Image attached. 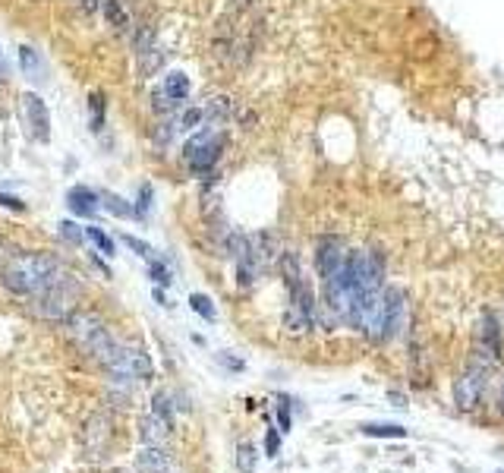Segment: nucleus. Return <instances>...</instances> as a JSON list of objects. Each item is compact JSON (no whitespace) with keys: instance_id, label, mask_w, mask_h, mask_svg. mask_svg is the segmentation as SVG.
<instances>
[{"instance_id":"1","label":"nucleus","mask_w":504,"mask_h":473,"mask_svg":"<svg viewBox=\"0 0 504 473\" xmlns=\"http://www.w3.org/2000/svg\"><path fill=\"white\" fill-rule=\"evenodd\" d=\"M60 278H63L60 262L51 259V256H41V253L16 256V259L3 268V288L13 290L16 297H28V300L48 294Z\"/></svg>"},{"instance_id":"2","label":"nucleus","mask_w":504,"mask_h":473,"mask_svg":"<svg viewBox=\"0 0 504 473\" xmlns=\"http://www.w3.org/2000/svg\"><path fill=\"white\" fill-rule=\"evenodd\" d=\"M227 142H230L227 126H202V130L190 133V139L183 142V151H180V155H183V161H186L192 177H199V180L212 177V174L218 171L224 151H227Z\"/></svg>"},{"instance_id":"3","label":"nucleus","mask_w":504,"mask_h":473,"mask_svg":"<svg viewBox=\"0 0 504 473\" xmlns=\"http://www.w3.org/2000/svg\"><path fill=\"white\" fill-rule=\"evenodd\" d=\"M489 376H492V366L479 363V360H470V363H467V370L460 372V376H457V382H454V404H457V410H464V413L476 410L479 401H482V395H485Z\"/></svg>"},{"instance_id":"4","label":"nucleus","mask_w":504,"mask_h":473,"mask_svg":"<svg viewBox=\"0 0 504 473\" xmlns=\"http://www.w3.org/2000/svg\"><path fill=\"white\" fill-rule=\"evenodd\" d=\"M73 300H76V281L73 274L63 272V278L48 290L32 300V313L41 319H51V322H63L69 313H73Z\"/></svg>"},{"instance_id":"5","label":"nucleus","mask_w":504,"mask_h":473,"mask_svg":"<svg viewBox=\"0 0 504 473\" xmlns=\"http://www.w3.org/2000/svg\"><path fill=\"white\" fill-rule=\"evenodd\" d=\"M470 360H479V363L492 366V370H495V366L504 360V335H501V322H498L495 313H485L482 319H479Z\"/></svg>"},{"instance_id":"6","label":"nucleus","mask_w":504,"mask_h":473,"mask_svg":"<svg viewBox=\"0 0 504 473\" xmlns=\"http://www.w3.org/2000/svg\"><path fill=\"white\" fill-rule=\"evenodd\" d=\"M104 370H108L117 382H142V379H149L151 372H155V366H151L149 354L120 344V347H117V354H114V360H110Z\"/></svg>"},{"instance_id":"7","label":"nucleus","mask_w":504,"mask_h":473,"mask_svg":"<svg viewBox=\"0 0 504 473\" xmlns=\"http://www.w3.org/2000/svg\"><path fill=\"white\" fill-rule=\"evenodd\" d=\"M382 309H385V338H382V344H391L403 331V325H407V313H410L407 290L397 288V284H385Z\"/></svg>"},{"instance_id":"8","label":"nucleus","mask_w":504,"mask_h":473,"mask_svg":"<svg viewBox=\"0 0 504 473\" xmlns=\"http://www.w3.org/2000/svg\"><path fill=\"white\" fill-rule=\"evenodd\" d=\"M347 243H344V237H337V233H325V237H319L315 240V274H319V281H328L334 272H341L344 259H347Z\"/></svg>"},{"instance_id":"9","label":"nucleus","mask_w":504,"mask_h":473,"mask_svg":"<svg viewBox=\"0 0 504 473\" xmlns=\"http://www.w3.org/2000/svg\"><path fill=\"white\" fill-rule=\"evenodd\" d=\"M63 329H67L69 341H76L85 354H89V350L95 347L98 338L108 331V325H104L95 313H79V309H76V313H69L67 319H63Z\"/></svg>"},{"instance_id":"10","label":"nucleus","mask_w":504,"mask_h":473,"mask_svg":"<svg viewBox=\"0 0 504 473\" xmlns=\"http://www.w3.org/2000/svg\"><path fill=\"white\" fill-rule=\"evenodd\" d=\"M108 442H110V420L104 413H92L85 429H82V448L89 458H101L108 451Z\"/></svg>"},{"instance_id":"11","label":"nucleus","mask_w":504,"mask_h":473,"mask_svg":"<svg viewBox=\"0 0 504 473\" xmlns=\"http://www.w3.org/2000/svg\"><path fill=\"white\" fill-rule=\"evenodd\" d=\"M22 114H26V126L32 130V136L38 142H48L51 139V120H48V108L35 92L22 95Z\"/></svg>"},{"instance_id":"12","label":"nucleus","mask_w":504,"mask_h":473,"mask_svg":"<svg viewBox=\"0 0 504 473\" xmlns=\"http://www.w3.org/2000/svg\"><path fill=\"white\" fill-rule=\"evenodd\" d=\"M136 470L139 473H177L174 454L164 445H142L136 454Z\"/></svg>"},{"instance_id":"13","label":"nucleus","mask_w":504,"mask_h":473,"mask_svg":"<svg viewBox=\"0 0 504 473\" xmlns=\"http://www.w3.org/2000/svg\"><path fill=\"white\" fill-rule=\"evenodd\" d=\"M67 206L76 218H95L98 208H101V196L95 190H89V186H73L67 192Z\"/></svg>"},{"instance_id":"14","label":"nucleus","mask_w":504,"mask_h":473,"mask_svg":"<svg viewBox=\"0 0 504 473\" xmlns=\"http://www.w3.org/2000/svg\"><path fill=\"white\" fill-rule=\"evenodd\" d=\"M171 420L158 417V413H145L142 420H139V439H142V445H164V442L171 439Z\"/></svg>"},{"instance_id":"15","label":"nucleus","mask_w":504,"mask_h":473,"mask_svg":"<svg viewBox=\"0 0 504 473\" xmlns=\"http://www.w3.org/2000/svg\"><path fill=\"white\" fill-rule=\"evenodd\" d=\"M171 120L177 126V133H196L208 124V114H205V104H183Z\"/></svg>"},{"instance_id":"16","label":"nucleus","mask_w":504,"mask_h":473,"mask_svg":"<svg viewBox=\"0 0 504 473\" xmlns=\"http://www.w3.org/2000/svg\"><path fill=\"white\" fill-rule=\"evenodd\" d=\"M101 13H104V19H108V26L114 28V32H133V16H130V10H126L123 0H104Z\"/></svg>"},{"instance_id":"17","label":"nucleus","mask_w":504,"mask_h":473,"mask_svg":"<svg viewBox=\"0 0 504 473\" xmlns=\"http://www.w3.org/2000/svg\"><path fill=\"white\" fill-rule=\"evenodd\" d=\"M161 89L167 92V95L174 98V101L183 108L186 101H190V92H192V83H190V76L183 73V69H171V73L164 76V83H161Z\"/></svg>"},{"instance_id":"18","label":"nucleus","mask_w":504,"mask_h":473,"mask_svg":"<svg viewBox=\"0 0 504 473\" xmlns=\"http://www.w3.org/2000/svg\"><path fill=\"white\" fill-rule=\"evenodd\" d=\"M19 63H22V69H26V76L32 79V83H41V79H44V57H41L35 48L22 44L19 48Z\"/></svg>"},{"instance_id":"19","label":"nucleus","mask_w":504,"mask_h":473,"mask_svg":"<svg viewBox=\"0 0 504 473\" xmlns=\"http://www.w3.org/2000/svg\"><path fill=\"white\" fill-rule=\"evenodd\" d=\"M98 196H101V208H108L114 218H136L133 202H126L123 196H117V192H110V190H101Z\"/></svg>"},{"instance_id":"20","label":"nucleus","mask_w":504,"mask_h":473,"mask_svg":"<svg viewBox=\"0 0 504 473\" xmlns=\"http://www.w3.org/2000/svg\"><path fill=\"white\" fill-rule=\"evenodd\" d=\"M362 435H369V439H403L407 435V429L397 423H366L360 426Z\"/></svg>"},{"instance_id":"21","label":"nucleus","mask_w":504,"mask_h":473,"mask_svg":"<svg viewBox=\"0 0 504 473\" xmlns=\"http://www.w3.org/2000/svg\"><path fill=\"white\" fill-rule=\"evenodd\" d=\"M255 464H259V451L249 442H240L237 448V470L240 473H255Z\"/></svg>"},{"instance_id":"22","label":"nucleus","mask_w":504,"mask_h":473,"mask_svg":"<svg viewBox=\"0 0 504 473\" xmlns=\"http://www.w3.org/2000/svg\"><path fill=\"white\" fill-rule=\"evenodd\" d=\"M190 306H192V313H196V315H202L205 322H215V319H218V309H215L212 297L192 294V297H190Z\"/></svg>"},{"instance_id":"23","label":"nucleus","mask_w":504,"mask_h":473,"mask_svg":"<svg viewBox=\"0 0 504 473\" xmlns=\"http://www.w3.org/2000/svg\"><path fill=\"white\" fill-rule=\"evenodd\" d=\"M151 206H155V190H151V183H142L139 186V196H136V218H149V212H151Z\"/></svg>"},{"instance_id":"24","label":"nucleus","mask_w":504,"mask_h":473,"mask_svg":"<svg viewBox=\"0 0 504 473\" xmlns=\"http://www.w3.org/2000/svg\"><path fill=\"white\" fill-rule=\"evenodd\" d=\"M151 413H158V417L174 423V404H171V395H167V391H155V395H151Z\"/></svg>"},{"instance_id":"25","label":"nucleus","mask_w":504,"mask_h":473,"mask_svg":"<svg viewBox=\"0 0 504 473\" xmlns=\"http://www.w3.org/2000/svg\"><path fill=\"white\" fill-rule=\"evenodd\" d=\"M149 278L158 284V288H167V284L174 281L167 262H161V259H149Z\"/></svg>"},{"instance_id":"26","label":"nucleus","mask_w":504,"mask_h":473,"mask_svg":"<svg viewBox=\"0 0 504 473\" xmlns=\"http://www.w3.org/2000/svg\"><path fill=\"white\" fill-rule=\"evenodd\" d=\"M85 237H89V240L95 243V247L101 249L104 256H114V240H110V237L101 231V227H85Z\"/></svg>"},{"instance_id":"27","label":"nucleus","mask_w":504,"mask_h":473,"mask_svg":"<svg viewBox=\"0 0 504 473\" xmlns=\"http://www.w3.org/2000/svg\"><path fill=\"white\" fill-rule=\"evenodd\" d=\"M89 108H92V130H101L104 126V95L101 92H95L89 98Z\"/></svg>"},{"instance_id":"28","label":"nucleus","mask_w":504,"mask_h":473,"mask_svg":"<svg viewBox=\"0 0 504 473\" xmlns=\"http://www.w3.org/2000/svg\"><path fill=\"white\" fill-rule=\"evenodd\" d=\"M120 240L126 243V247H130L136 256H142V259H155V249H151L145 240H139V237H133V233H123Z\"/></svg>"},{"instance_id":"29","label":"nucleus","mask_w":504,"mask_h":473,"mask_svg":"<svg viewBox=\"0 0 504 473\" xmlns=\"http://www.w3.org/2000/svg\"><path fill=\"white\" fill-rule=\"evenodd\" d=\"M60 237H63L67 243H76V247H79L85 233H82L79 224H73V221H60Z\"/></svg>"},{"instance_id":"30","label":"nucleus","mask_w":504,"mask_h":473,"mask_svg":"<svg viewBox=\"0 0 504 473\" xmlns=\"http://www.w3.org/2000/svg\"><path fill=\"white\" fill-rule=\"evenodd\" d=\"M278 429L290 432V401H287L284 395L278 398Z\"/></svg>"},{"instance_id":"31","label":"nucleus","mask_w":504,"mask_h":473,"mask_svg":"<svg viewBox=\"0 0 504 473\" xmlns=\"http://www.w3.org/2000/svg\"><path fill=\"white\" fill-rule=\"evenodd\" d=\"M218 363L224 366V370H230V372H243V370H246L243 360L233 357V354H227V350H224V354H218Z\"/></svg>"},{"instance_id":"32","label":"nucleus","mask_w":504,"mask_h":473,"mask_svg":"<svg viewBox=\"0 0 504 473\" xmlns=\"http://www.w3.org/2000/svg\"><path fill=\"white\" fill-rule=\"evenodd\" d=\"M265 451H268V458H278V451H280V429H268Z\"/></svg>"},{"instance_id":"33","label":"nucleus","mask_w":504,"mask_h":473,"mask_svg":"<svg viewBox=\"0 0 504 473\" xmlns=\"http://www.w3.org/2000/svg\"><path fill=\"white\" fill-rule=\"evenodd\" d=\"M0 206H3V208H13V212H22V208H26V202H19L16 196H7V192H0Z\"/></svg>"},{"instance_id":"34","label":"nucleus","mask_w":504,"mask_h":473,"mask_svg":"<svg viewBox=\"0 0 504 473\" xmlns=\"http://www.w3.org/2000/svg\"><path fill=\"white\" fill-rule=\"evenodd\" d=\"M388 398H391V401H394V404H397V407H403V404H407V398H403L401 391H388Z\"/></svg>"},{"instance_id":"35","label":"nucleus","mask_w":504,"mask_h":473,"mask_svg":"<svg viewBox=\"0 0 504 473\" xmlns=\"http://www.w3.org/2000/svg\"><path fill=\"white\" fill-rule=\"evenodd\" d=\"M3 76H7V60L0 57V79H3Z\"/></svg>"},{"instance_id":"36","label":"nucleus","mask_w":504,"mask_h":473,"mask_svg":"<svg viewBox=\"0 0 504 473\" xmlns=\"http://www.w3.org/2000/svg\"><path fill=\"white\" fill-rule=\"evenodd\" d=\"M498 404H501V413H504V382H501V398H498Z\"/></svg>"},{"instance_id":"37","label":"nucleus","mask_w":504,"mask_h":473,"mask_svg":"<svg viewBox=\"0 0 504 473\" xmlns=\"http://www.w3.org/2000/svg\"><path fill=\"white\" fill-rule=\"evenodd\" d=\"M501 309H504V306H501Z\"/></svg>"}]
</instances>
